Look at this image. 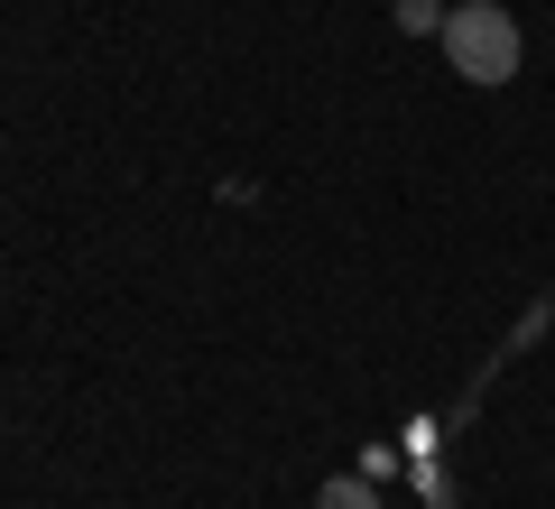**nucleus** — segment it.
Returning a JSON list of instances; mask_svg holds the SVG:
<instances>
[{
    "label": "nucleus",
    "instance_id": "f257e3e1",
    "mask_svg": "<svg viewBox=\"0 0 555 509\" xmlns=\"http://www.w3.org/2000/svg\"><path fill=\"white\" fill-rule=\"evenodd\" d=\"M518 56H528V38H518V20L500 10V0H463V10H444V65H454L463 84L500 93V84L518 75Z\"/></svg>",
    "mask_w": 555,
    "mask_h": 509
},
{
    "label": "nucleus",
    "instance_id": "f03ea898",
    "mask_svg": "<svg viewBox=\"0 0 555 509\" xmlns=\"http://www.w3.org/2000/svg\"><path fill=\"white\" fill-rule=\"evenodd\" d=\"M315 509H379V491L361 482V472H334V482L315 491Z\"/></svg>",
    "mask_w": 555,
    "mask_h": 509
},
{
    "label": "nucleus",
    "instance_id": "7ed1b4c3",
    "mask_svg": "<svg viewBox=\"0 0 555 509\" xmlns=\"http://www.w3.org/2000/svg\"><path fill=\"white\" fill-rule=\"evenodd\" d=\"M398 28L408 38H444V0H398Z\"/></svg>",
    "mask_w": 555,
    "mask_h": 509
}]
</instances>
